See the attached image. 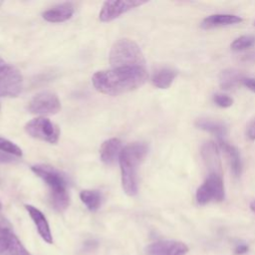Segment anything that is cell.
I'll return each instance as SVG.
<instances>
[{"label":"cell","instance_id":"6da1fadb","mask_svg":"<svg viewBox=\"0 0 255 255\" xmlns=\"http://www.w3.org/2000/svg\"><path fill=\"white\" fill-rule=\"evenodd\" d=\"M148 78L145 67L112 68L98 71L93 75L95 89L105 95L118 96L138 89Z\"/></svg>","mask_w":255,"mask_h":255},{"label":"cell","instance_id":"7a4b0ae2","mask_svg":"<svg viewBox=\"0 0 255 255\" xmlns=\"http://www.w3.org/2000/svg\"><path fill=\"white\" fill-rule=\"evenodd\" d=\"M148 151V146L144 142H131L124 146L120 157V166L122 174V186L124 191L133 196L137 193V170L140 163L145 158Z\"/></svg>","mask_w":255,"mask_h":255},{"label":"cell","instance_id":"3957f363","mask_svg":"<svg viewBox=\"0 0 255 255\" xmlns=\"http://www.w3.org/2000/svg\"><path fill=\"white\" fill-rule=\"evenodd\" d=\"M31 169L49 187L50 199L54 209L60 212L67 209L70 204V195L66 175L49 164H36L31 166Z\"/></svg>","mask_w":255,"mask_h":255},{"label":"cell","instance_id":"277c9868","mask_svg":"<svg viewBox=\"0 0 255 255\" xmlns=\"http://www.w3.org/2000/svg\"><path fill=\"white\" fill-rule=\"evenodd\" d=\"M109 60L112 68L145 67V60L139 46L129 39L118 40L111 49Z\"/></svg>","mask_w":255,"mask_h":255},{"label":"cell","instance_id":"5b68a950","mask_svg":"<svg viewBox=\"0 0 255 255\" xmlns=\"http://www.w3.org/2000/svg\"><path fill=\"white\" fill-rule=\"evenodd\" d=\"M224 198L225 188L223 179L217 173H209L195 193V199L199 205H205L211 201L221 202Z\"/></svg>","mask_w":255,"mask_h":255},{"label":"cell","instance_id":"8992f818","mask_svg":"<svg viewBox=\"0 0 255 255\" xmlns=\"http://www.w3.org/2000/svg\"><path fill=\"white\" fill-rule=\"evenodd\" d=\"M25 130L32 137L49 143H57L60 137L59 127L46 118L31 120L26 124Z\"/></svg>","mask_w":255,"mask_h":255},{"label":"cell","instance_id":"52a82bcc","mask_svg":"<svg viewBox=\"0 0 255 255\" xmlns=\"http://www.w3.org/2000/svg\"><path fill=\"white\" fill-rule=\"evenodd\" d=\"M22 88L23 77L20 71L12 66H0V97H17Z\"/></svg>","mask_w":255,"mask_h":255},{"label":"cell","instance_id":"ba28073f","mask_svg":"<svg viewBox=\"0 0 255 255\" xmlns=\"http://www.w3.org/2000/svg\"><path fill=\"white\" fill-rule=\"evenodd\" d=\"M28 110L36 115H54L61 110V103L56 94L42 92L29 102Z\"/></svg>","mask_w":255,"mask_h":255},{"label":"cell","instance_id":"9c48e42d","mask_svg":"<svg viewBox=\"0 0 255 255\" xmlns=\"http://www.w3.org/2000/svg\"><path fill=\"white\" fill-rule=\"evenodd\" d=\"M146 1L139 0H125V1H106L99 14V18L102 22H110L120 17L122 14L136 8Z\"/></svg>","mask_w":255,"mask_h":255},{"label":"cell","instance_id":"30bf717a","mask_svg":"<svg viewBox=\"0 0 255 255\" xmlns=\"http://www.w3.org/2000/svg\"><path fill=\"white\" fill-rule=\"evenodd\" d=\"M188 246L176 240H159L150 243L145 248L146 255H185Z\"/></svg>","mask_w":255,"mask_h":255},{"label":"cell","instance_id":"8fae6325","mask_svg":"<svg viewBox=\"0 0 255 255\" xmlns=\"http://www.w3.org/2000/svg\"><path fill=\"white\" fill-rule=\"evenodd\" d=\"M201 155L209 169V173H217L221 175V162L219 149L215 142L207 141L201 147Z\"/></svg>","mask_w":255,"mask_h":255},{"label":"cell","instance_id":"7c38bea8","mask_svg":"<svg viewBox=\"0 0 255 255\" xmlns=\"http://www.w3.org/2000/svg\"><path fill=\"white\" fill-rule=\"evenodd\" d=\"M75 12V6L71 2H65L53 6L43 12V18L51 23H61L69 20Z\"/></svg>","mask_w":255,"mask_h":255},{"label":"cell","instance_id":"4fadbf2b","mask_svg":"<svg viewBox=\"0 0 255 255\" xmlns=\"http://www.w3.org/2000/svg\"><path fill=\"white\" fill-rule=\"evenodd\" d=\"M25 208L28 211L30 217L32 218L34 224L36 225V228H37L38 233L40 234V236L47 243H49V244L53 243L52 233H51L50 226H49V223H48L45 215L38 208H36V207H34L32 205L26 204Z\"/></svg>","mask_w":255,"mask_h":255},{"label":"cell","instance_id":"5bb4252c","mask_svg":"<svg viewBox=\"0 0 255 255\" xmlns=\"http://www.w3.org/2000/svg\"><path fill=\"white\" fill-rule=\"evenodd\" d=\"M122 141L113 137L103 142L100 148V156L102 161L107 165H113L120 157L122 151Z\"/></svg>","mask_w":255,"mask_h":255},{"label":"cell","instance_id":"9a60e30c","mask_svg":"<svg viewBox=\"0 0 255 255\" xmlns=\"http://www.w3.org/2000/svg\"><path fill=\"white\" fill-rule=\"evenodd\" d=\"M242 22V18L233 14H213L202 20L200 27L202 29H213L218 27L235 25Z\"/></svg>","mask_w":255,"mask_h":255},{"label":"cell","instance_id":"2e32d148","mask_svg":"<svg viewBox=\"0 0 255 255\" xmlns=\"http://www.w3.org/2000/svg\"><path fill=\"white\" fill-rule=\"evenodd\" d=\"M218 143L226 154V157L228 159V162L233 174L235 176H240L242 171V161H241L239 150L234 145L228 143L225 139L218 140Z\"/></svg>","mask_w":255,"mask_h":255},{"label":"cell","instance_id":"e0dca14e","mask_svg":"<svg viewBox=\"0 0 255 255\" xmlns=\"http://www.w3.org/2000/svg\"><path fill=\"white\" fill-rule=\"evenodd\" d=\"M176 75L177 73L175 70L168 67H163L153 73L151 77V83L158 89H167L171 86Z\"/></svg>","mask_w":255,"mask_h":255},{"label":"cell","instance_id":"ac0fdd59","mask_svg":"<svg viewBox=\"0 0 255 255\" xmlns=\"http://www.w3.org/2000/svg\"><path fill=\"white\" fill-rule=\"evenodd\" d=\"M195 126L197 128H200L202 130L211 132L216 135L217 139H225V135L227 132L226 127L223 123L209 120V119H199L196 121Z\"/></svg>","mask_w":255,"mask_h":255},{"label":"cell","instance_id":"d6986e66","mask_svg":"<svg viewBox=\"0 0 255 255\" xmlns=\"http://www.w3.org/2000/svg\"><path fill=\"white\" fill-rule=\"evenodd\" d=\"M15 237L16 235L13 232L10 222L0 215V255H3L7 251Z\"/></svg>","mask_w":255,"mask_h":255},{"label":"cell","instance_id":"ffe728a7","mask_svg":"<svg viewBox=\"0 0 255 255\" xmlns=\"http://www.w3.org/2000/svg\"><path fill=\"white\" fill-rule=\"evenodd\" d=\"M243 75L235 69H226L219 75V85L223 90H230L243 82Z\"/></svg>","mask_w":255,"mask_h":255},{"label":"cell","instance_id":"44dd1931","mask_svg":"<svg viewBox=\"0 0 255 255\" xmlns=\"http://www.w3.org/2000/svg\"><path fill=\"white\" fill-rule=\"evenodd\" d=\"M80 198L90 211L95 212L100 208L102 204L103 195L99 190L85 189L80 192Z\"/></svg>","mask_w":255,"mask_h":255},{"label":"cell","instance_id":"7402d4cb","mask_svg":"<svg viewBox=\"0 0 255 255\" xmlns=\"http://www.w3.org/2000/svg\"><path fill=\"white\" fill-rule=\"evenodd\" d=\"M254 44H255V36L247 34V35H242L236 38L231 43L230 48L235 52H239V51H244V50H247L248 48H251Z\"/></svg>","mask_w":255,"mask_h":255},{"label":"cell","instance_id":"603a6c76","mask_svg":"<svg viewBox=\"0 0 255 255\" xmlns=\"http://www.w3.org/2000/svg\"><path fill=\"white\" fill-rule=\"evenodd\" d=\"M0 150H2L7 154H12L17 157H21L23 155L22 149L16 143L1 136H0Z\"/></svg>","mask_w":255,"mask_h":255},{"label":"cell","instance_id":"cb8c5ba5","mask_svg":"<svg viewBox=\"0 0 255 255\" xmlns=\"http://www.w3.org/2000/svg\"><path fill=\"white\" fill-rule=\"evenodd\" d=\"M3 255H31V254L26 250V248L23 246L21 241L16 236L12 241L11 245L9 246V248L7 249V251Z\"/></svg>","mask_w":255,"mask_h":255},{"label":"cell","instance_id":"d4e9b609","mask_svg":"<svg viewBox=\"0 0 255 255\" xmlns=\"http://www.w3.org/2000/svg\"><path fill=\"white\" fill-rule=\"evenodd\" d=\"M213 102L220 108H229L233 104V99L228 95L218 93L213 96Z\"/></svg>","mask_w":255,"mask_h":255},{"label":"cell","instance_id":"484cf974","mask_svg":"<svg viewBox=\"0 0 255 255\" xmlns=\"http://www.w3.org/2000/svg\"><path fill=\"white\" fill-rule=\"evenodd\" d=\"M246 134L247 137L250 140H255V120H253L247 127V130H246Z\"/></svg>","mask_w":255,"mask_h":255},{"label":"cell","instance_id":"4316f807","mask_svg":"<svg viewBox=\"0 0 255 255\" xmlns=\"http://www.w3.org/2000/svg\"><path fill=\"white\" fill-rule=\"evenodd\" d=\"M242 84L250 91L255 93V78H244Z\"/></svg>","mask_w":255,"mask_h":255},{"label":"cell","instance_id":"83f0119b","mask_svg":"<svg viewBox=\"0 0 255 255\" xmlns=\"http://www.w3.org/2000/svg\"><path fill=\"white\" fill-rule=\"evenodd\" d=\"M15 159L12 155L4 153V152H0V163H10L13 162Z\"/></svg>","mask_w":255,"mask_h":255},{"label":"cell","instance_id":"f1b7e54d","mask_svg":"<svg viewBox=\"0 0 255 255\" xmlns=\"http://www.w3.org/2000/svg\"><path fill=\"white\" fill-rule=\"evenodd\" d=\"M247 250H248L247 245H245V244H240V245H238V246L235 248V253H236V254H243V253H246Z\"/></svg>","mask_w":255,"mask_h":255},{"label":"cell","instance_id":"f546056e","mask_svg":"<svg viewBox=\"0 0 255 255\" xmlns=\"http://www.w3.org/2000/svg\"><path fill=\"white\" fill-rule=\"evenodd\" d=\"M250 209H251V211H252V212H254V213H255V200H254V201H252V202L250 203Z\"/></svg>","mask_w":255,"mask_h":255},{"label":"cell","instance_id":"4dcf8cb0","mask_svg":"<svg viewBox=\"0 0 255 255\" xmlns=\"http://www.w3.org/2000/svg\"><path fill=\"white\" fill-rule=\"evenodd\" d=\"M1 208H2V204H1V202H0V210H1Z\"/></svg>","mask_w":255,"mask_h":255},{"label":"cell","instance_id":"1f68e13d","mask_svg":"<svg viewBox=\"0 0 255 255\" xmlns=\"http://www.w3.org/2000/svg\"><path fill=\"white\" fill-rule=\"evenodd\" d=\"M2 4H3V2H2V1H0V6H1Z\"/></svg>","mask_w":255,"mask_h":255},{"label":"cell","instance_id":"d6a6232c","mask_svg":"<svg viewBox=\"0 0 255 255\" xmlns=\"http://www.w3.org/2000/svg\"><path fill=\"white\" fill-rule=\"evenodd\" d=\"M1 62H2V59H1V58H0V63H1Z\"/></svg>","mask_w":255,"mask_h":255},{"label":"cell","instance_id":"836d02e7","mask_svg":"<svg viewBox=\"0 0 255 255\" xmlns=\"http://www.w3.org/2000/svg\"><path fill=\"white\" fill-rule=\"evenodd\" d=\"M254 25H255V22H254Z\"/></svg>","mask_w":255,"mask_h":255},{"label":"cell","instance_id":"e575fe53","mask_svg":"<svg viewBox=\"0 0 255 255\" xmlns=\"http://www.w3.org/2000/svg\"><path fill=\"white\" fill-rule=\"evenodd\" d=\"M0 108H1V106H0Z\"/></svg>","mask_w":255,"mask_h":255}]
</instances>
